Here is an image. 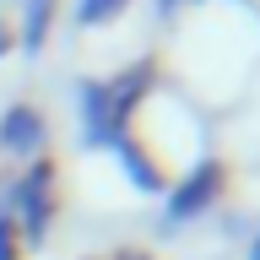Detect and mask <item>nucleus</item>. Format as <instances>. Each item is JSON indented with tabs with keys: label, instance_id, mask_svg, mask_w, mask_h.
<instances>
[{
	"label": "nucleus",
	"instance_id": "obj_1",
	"mask_svg": "<svg viewBox=\"0 0 260 260\" xmlns=\"http://www.w3.org/2000/svg\"><path fill=\"white\" fill-rule=\"evenodd\" d=\"M32 136H38V114H32V109L6 114V141H11V146H27Z\"/></svg>",
	"mask_w": 260,
	"mask_h": 260
}]
</instances>
